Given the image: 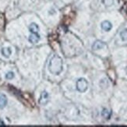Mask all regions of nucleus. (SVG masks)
I'll return each mask as SVG.
<instances>
[{
    "mask_svg": "<svg viewBox=\"0 0 127 127\" xmlns=\"http://www.w3.org/2000/svg\"><path fill=\"white\" fill-rule=\"evenodd\" d=\"M63 69V59L62 58L55 55V56L50 59L48 64V70L51 73L55 75H59L62 73Z\"/></svg>",
    "mask_w": 127,
    "mask_h": 127,
    "instance_id": "obj_1",
    "label": "nucleus"
},
{
    "mask_svg": "<svg viewBox=\"0 0 127 127\" xmlns=\"http://www.w3.org/2000/svg\"><path fill=\"white\" fill-rule=\"evenodd\" d=\"M88 88V83L86 79L80 78L76 82V89L79 92L84 93L85 92Z\"/></svg>",
    "mask_w": 127,
    "mask_h": 127,
    "instance_id": "obj_2",
    "label": "nucleus"
},
{
    "mask_svg": "<svg viewBox=\"0 0 127 127\" xmlns=\"http://www.w3.org/2000/svg\"><path fill=\"white\" fill-rule=\"evenodd\" d=\"M49 100V94L44 91L41 94V96H40V99H39V103L42 105H45L47 104V103L48 102Z\"/></svg>",
    "mask_w": 127,
    "mask_h": 127,
    "instance_id": "obj_3",
    "label": "nucleus"
},
{
    "mask_svg": "<svg viewBox=\"0 0 127 127\" xmlns=\"http://www.w3.org/2000/svg\"><path fill=\"white\" fill-rule=\"evenodd\" d=\"M101 29L103 31H111L112 28V24L111 22H109L108 20H104L101 23Z\"/></svg>",
    "mask_w": 127,
    "mask_h": 127,
    "instance_id": "obj_4",
    "label": "nucleus"
},
{
    "mask_svg": "<svg viewBox=\"0 0 127 127\" xmlns=\"http://www.w3.org/2000/svg\"><path fill=\"white\" fill-rule=\"evenodd\" d=\"M7 102H8V99L6 96L4 94L0 93V109H2L6 106Z\"/></svg>",
    "mask_w": 127,
    "mask_h": 127,
    "instance_id": "obj_5",
    "label": "nucleus"
},
{
    "mask_svg": "<svg viewBox=\"0 0 127 127\" xmlns=\"http://www.w3.org/2000/svg\"><path fill=\"white\" fill-rule=\"evenodd\" d=\"M104 47H105V44L101 41H96L92 45L93 50H99V49H101Z\"/></svg>",
    "mask_w": 127,
    "mask_h": 127,
    "instance_id": "obj_6",
    "label": "nucleus"
},
{
    "mask_svg": "<svg viewBox=\"0 0 127 127\" xmlns=\"http://www.w3.org/2000/svg\"><path fill=\"white\" fill-rule=\"evenodd\" d=\"M40 35L38 34H31L29 36L28 40L31 44H36L40 41Z\"/></svg>",
    "mask_w": 127,
    "mask_h": 127,
    "instance_id": "obj_7",
    "label": "nucleus"
},
{
    "mask_svg": "<svg viewBox=\"0 0 127 127\" xmlns=\"http://www.w3.org/2000/svg\"><path fill=\"white\" fill-rule=\"evenodd\" d=\"M1 53H2V55L4 57L9 58L11 56V54H12V49H11L10 48H9V47L2 48L1 49Z\"/></svg>",
    "mask_w": 127,
    "mask_h": 127,
    "instance_id": "obj_8",
    "label": "nucleus"
},
{
    "mask_svg": "<svg viewBox=\"0 0 127 127\" xmlns=\"http://www.w3.org/2000/svg\"><path fill=\"white\" fill-rule=\"evenodd\" d=\"M29 31H31V34H37L39 31V27L35 23H32L29 26Z\"/></svg>",
    "mask_w": 127,
    "mask_h": 127,
    "instance_id": "obj_9",
    "label": "nucleus"
},
{
    "mask_svg": "<svg viewBox=\"0 0 127 127\" xmlns=\"http://www.w3.org/2000/svg\"><path fill=\"white\" fill-rule=\"evenodd\" d=\"M120 37H121V38H122L123 41H127V28H126L123 31H121Z\"/></svg>",
    "mask_w": 127,
    "mask_h": 127,
    "instance_id": "obj_10",
    "label": "nucleus"
},
{
    "mask_svg": "<svg viewBox=\"0 0 127 127\" xmlns=\"http://www.w3.org/2000/svg\"><path fill=\"white\" fill-rule=\"evenodd\" d=\"M101 115H102L103 117L106 118V119H109L110 116H111V112H110L109 111H108L107 109H103Z\"/></svg>",
    "mask_w": 127,
    "mask_h": 127,
    "instance_id": "obj_11",
    "label": "nucleus"
},
{
    "mask_svg": "<svg viewBox=\"0 0 127 127\" xmlns=\"http://www.w3.org/2000/svg\"><path fill=\"white\" fill-rule=\"evenodd\" d=\"M5 25V16L2 13H0V29H2Z\"/></svg>",
    "mask_w": 127,
    "mask_h": 127,
    "instance_id": "obj_12",
    "label": "nucleus"
},
{
    "mask_svg": "<svg viewBox=\"0 0 127 127\" xmlns=\"http://www.w3.org/2000/svg\"><path fill=\"white\" fill-rule=\"evenodd\" d=\"M102 2L106 6H111L114 4V0H102Z\"/></svg>",
    "mask_w": 127,
    "mask_h": 127,
    "instance_id": "obj_13",
    "label": "nucleus"
},
{
    "mask_svg": "<svg viewBox=\"0 0 127 127\" xmlns=\"http://www.w3.org/2000/svg\"><path fill=\"white\" fill-rule=\"evenodd\" d=\"M5 78L7 80H12L14 78V73L12 71H9L8 73L5 74Z\"/></svg>",
    "mask_w": 127,
    "mask_h": 127,
    "instance_id": "obj_14",
    "label": "nucleus"
},
{
    "mask_svg": "<svg viewBox=\"0 0 127 127\" xmlns=\"http://www.w3.org/2000/svg\"><path fill=\"white\" fill-rule=\"evenodd\" d=\"M126 73H127V68H126Z\"/></svg>",
    "mask_w": 127,
    "mask_h": 127,
    "instance_id": "obj_15",
    "label": "nucleus"
}]
</instances>
